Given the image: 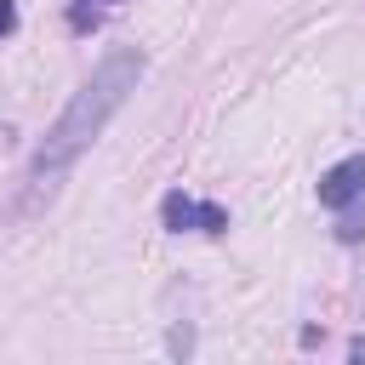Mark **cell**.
Wrapping results in <instances>:
<instances>
[{
	"instance_id": "obj_5",
	"label": "cell",
	"mask_w": 365,
	"mask_h": 365,
	"mask_svg": "<svg viewBox=\"0 0 365 365\" xmlns=\"http://www.w3.org/2000/svg\"><path fill=\"white\" fill-rule=\"evenodd\" d=\"M359 234H365V200H354V205H342V228H336V240H348V245H354Z\"/></svg>"
},
{
	"instance_id": "obj_6",
	"label": "cell",
	"mask_w": 365,
	"mask_h": 365,
	"mask_svg": "<svg viewBox=\"0 0 365 365\" xmlns=\"http://www.w3.org/2000/svg\"><path fill=\"white\" fill-rule=\"evenodd\" d=\"M11 29H17V6H11V0H0V34H11Z\"/></svg>"
},
{
	"instance_id": "obj_2",
	"label": "cell",
	"mask_w": 365,
	"mask_h": 365,
	"mask_svg": "<svg viewBox=\"0 0 365 365\" xmlns=\"http://www.w3.org/2000/svg\"><path fill=\"white\" fill-rule=\"evenodd\" d=\"M160 217H165V228H177V234H182V228H200V234H222V228H228V211H222V205L188 200L182 188L160 200Z\"/></svg>"
},
{
	"instance_id": "obj_1",
	"label": "cell",
	"mask_w": 365,
	"mask_h": 365,
	"mask_svg": "<svg viewBox=\"0 0 365 365\" xmlns=\"http://www.w3.org/2000/svg\"><path fill=\"white\" fill-rule=\"evenodd\" d=\"M143 68H148V57H143L137 46H114V51L86 74V86L68 97V108H63V114L51 120V131L40 137V148H34L29 171H23V200H17V211H40V205L57 200L63 177H68L74 160L103 137V125L125 108V97L137 91Z\"/></svg>"
},
{
	"instance_id": "obj_3",
	"label": "cell",
	"mask_w": 365,
	"mask_h": 365,
	"mask_svg": "<svg viewBox=\"0 0 365 365\" xmlns=\"http://www.w3.org/2000/svg\"><path fill=\"white\" fill-rule=\"evenodd\" d=\"M354 200H365V154H348V160H336V165L319 177V205H325V211H342V205H354Z\"/></svg>"
},
{
	"instance_id": "obj_7",
	"label": "cell",
	"mask_w": 365,
	"mask_h": 365,
	"mask_svg": "<svg viewBox=\"0 0 365 365\" xmlns=\"http://www.w3.org/2000/svg\"><path fill=\"white\" fill-rule=\"evenodd\" d=\"M348 359H365V336H354V342H348Z\"/></svg>"
},
{
	"instance_id": "obj_4",
	"label": "cell",
	"mask_w": 365,
	"mask_h": 365,
	"mask_svg": "<svg viewBox=\"0 0 365 365\" xmlns=\"http://www.w3.org/2000/svg\"><path fill=\"white\" fill-rule=\"evenodd\" d=\"M103 6H114V0H74V6H68V29H74V34H86V29H97V17H103Z\"/></svg>"
}]
</instances>
